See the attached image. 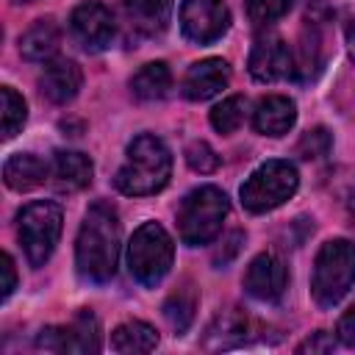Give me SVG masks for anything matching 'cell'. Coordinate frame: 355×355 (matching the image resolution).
Wrapping results in <instances>:
<instances>
[{
	"label": "cell",
	"instance_id": "obj_2",
	"mask_svg": "<svg viewBox=\"0 0 355 355\" xmlns=\"http://www.w3.org/2000/svg\"><path fill=\"white\" fill-rule=\"evenodd\" d=\"M169 172H172V155L166 144L158 136L141 133L128 144L125 164L119 166L114 183L122 194L144 197L161 191L169 180Z\"/></svg>",
	"mask_w": 355,
	"mask_h": 355
},
{
	"label": "cell",
	"instance_id": "obj_30",
	"mask_svg": "<svg viewBox=\"0 0 355 355\" xmlns=\"http://www.w3.org/2000/svg\"><path fill=\"white\" fill-rule=\"evenodd\" d=\"M336 347V341L324 333V330H319V333H313L311 338H305L300 347H297V352H330Z\"/></svg>",
	"mask_w": 355,
	"mask_h": 355
},
{
	"label": "cell",
	"instance_id": "obj_29",
	"mask_svg": "<svg viewBox=\"0 0 355 355\" xmlns=\"http://www.w3.org/2000/svg\"><path fill=\"white\" fill-rule=\"evenodd\" d=\"M336 336L344 347H355V302L341 313L338 319V327H336Z\"/></svg>",
	"mask_w": 355,
	"mask_h": 355
},
{
	"label": "cell",
	"instance_id": "obj_33",
	"mask_svg": "<svg viewBox=\"0 0 355 355\" xmlns=\"http://www.w3.org/2000/svg\"><path fill=\"white\" fill-rule=\"evenodd\" d=\"M17 3H28V0H17Z\"/></svg>",
	"mask_w": 355,
	"mask_h": 355
},
{
	"label": "cell",
	"instance_id": "obj_12",
	"mask_svg": "<svg viewBox=\"0 0 355 355\" xmlns=\"http://www.w3.org/2000/svg\"><path fill=\"white\" fill-rule=\"evenodd\" d=\"M294 72L291 47L280 36H261L250 50V75L261 83L280 80Z\"/></svg>",
	"mask_w": 355,
	"mask_h": 355
},
{
	"label": "cell",
	"instance_id": "obj_28",
	"mask_svg": "<svg viewBox=\"0 0 355 355\" xmlns=\"http://www.w3.org/2000/svg\"><path fill=\"white\" fill-rule=\"evenodd\" d=\"M186 161H189V166L194 172H202V175H208V172H214L219 166V155L205 141H191L186 147Z\"/></svg>",
	"mask_w": 355,
	"mask_h": 355
},
{
	"label": "cell",
	"instance_id": "obj_14",
	"mask_svg": "<svg viewBox=\"0 0 355 355\" xmlns=\"http://www.w3.org/2000/svg\"><path fill=\"white\" fill-rule=\"evenodd\" d=\"M80 83H83L80 67L75 61H69V58L47 61L44 69H42V75H39V92H42V97H47L55 105L69 103L78 94Z\"/></svg>",
	"mask_w": 355,
	"mask_h": 355
},
{
	"label": "cell",
	"instance_id": "obj_5",
	"mask_svg": "<svg viewBox=\"0 0 355 355\" xmlns=\"http://www.w3.org/2000/svg\"><path fill=\"white\" fill-rule=\"evenodd\" d=\"M172 258H175V247H172L169 233L161 225L147 222V225H141L130 236V244H128V269H130V275L141 286L161 283L166 277L169 266H172Z\"/></svg>",
	"mask_w": 355,
	"mask_h": 355
},
{
	"label": "cell",
	"instance_id": "obj_8",
	"mask_svg": "<svg viewBox=\"0 0 355 355\" xmlns=\"http://www.w3.org/2000/svg\"><path fill=\"white\" fill-rule=\"evenodd\" d=\"M42 349L50 352H97L100 349V324L92 311H80L69 324L61 327H44L36 338Z\"/></svg>",
	"mask_w": 355,
	"mask_h": 355
},
{
	"label": "cell",
	"instance_id": "obj_24",
	"mask_svg": "<svg viewBox=\"0 0 355 355\" xmlns=\"http://www.w3.org/2000/svg\"><path fill=\"white\" fill-rule=\"evenodd\" d=\"M247 119V97L241 94H233L227 100H222L214 111H211V125L219 130V133H233L244 125Z\"/></svg>",
	"mask_w": 355,
	"mask_h": 355
},
{
	"label": "cell",
	"instance_id": "obj_19",
	"mask_svg": "<svg viewBox=\"0 0 355 355\" xmlns=\"http://www.w3.org/2000/svg\"><path fill=\"white\" fill-rule=\"evenodd\" d=\"M125 11L130 17V25L144 33L155 36L166 28L172 14V0H125Z\"/></svg>",
	"mask_w": 355,
	"mask_h": 355
},
{
	"label": "cell",
	"instance_id": "obj_26",
	"mask_svg": "<svg viewBox=\"0 0 355 355\" xmlns=\"http://www.w3.org/2000/svg\"><path fill=\"white\" fill-rule=\"evenodd\" d=\"M294 0H247V17L252 25H272L291 11Z\"/></svg>",
	"mask_w": 355,
	"mask_h": 355
},
{
	"label": "cell",
	"instance_id": "obj_23",
	"mask_svg": "<svg viewBox=\"0 0 355 355\" xmlns=\"http://www.w3.org/2000/svg\"><path fill=\"white\" fill-rule=\"evenodd\" d=\"M194 311H197V291L191 288V283L180 286L178 291H172L164 302V319L169 322V327L175 333H186L191 319H194Z\"/></svg>",
	"mask_w": 355,
	"mask_h": 355
},
{
	"label": "cell",
	"instance_id": "obj_21",
	"mask_svg": "<svg viewBox=\"0 0 355 355\" xmlns=\"http://www.w3.org/2000/svg\"><path fill=\"white\" fill-rule=\"evenodd\" d=\"M169 86H172V72L164 61H150L130 78V89L139 100H161L166 97Z\"/></svg>",
	"mask_w": 355,
	"mask_h": 355
},
{
	"label": "cell",
	"instance_id": "obj_10",
	"mask_svg": "<svg viewBox=\"0 0 355 355\" xmlns=\"http://www.w3.org/2000/svg\"><path fill=\"white\" fill-rule=\"evenodd\" d=\"M69 31L75 36V42L92 53L105 50L114 42V17L103 3H80L72 14H69Z\"/></svg>",
	"mask_w": 355,
	"mask_h": 355
},
{
	"label": "cell",
	"instance_id": "obj_22",
	"mask_svg": "<svg viewBox=\"0 0 355 355\" xmlns=\"http://www.w3.org/2000/svg\"><path fill=\"white\" fill-rule=\"evenodd\" d=\"M247 338V316L239 311H225L222 316H216V322L208 327V349H222V347H236L244 344Z\"/></svg>",
	"mask_w": 355,
	"mask_h": 355
},
{
	"label": "cell",
	"instance_id": "obj_9",
	"mask_svg": "<svg viewBox=\"0 0 355 355\" xmlns=\"http://www.w3.org/2000/svg\"><path fill=\"white\" fill-rule=\"evenodd\" d=\"M230 25V11L222 0H183L180 6V31L197 44L216 42Z\"/></svg>",
	"mask_w": 355,
	"mask_h": 355
},
{
	"label": "cell",
	"instance_id": "obj_15",
	"mask_svg": "<svg viewBox=\"0 0 355 355\" xmlns=\"http://www.w3.org/2000/svg\"><path fill=\"white\" fill-rule=\"evenodd\" d=\"M294 119H297V105L288 97H283V94H269V97L258 100V105L252 111V125L263 136H283V133H288Z\"/></svg>",
	"mask_w": 355,
	"mask_h": 355
},
{
	"label": "cell",
	"instance_id": "obj_20",
	"mask_svg": "<svg viewBox=\"0 0 355 355\" xmlns=\"http://www.w3.org/2000/svg\"><path fill=\"white\" fill-rule=\"evenodd\" d=\"M158 347V333L155 327H150L147 322H122L114 333H111V349L122 352V355H136V352H153Z\"/></svg>",
	"mask_w": 355,
	"mask_h": 355
},
{
	"label": "cell",
	"instance_id": "obj_1",
	"mask_svg": "<svg viewBox=\"0 0 355 355\" xmlns=\"http://www.w3.org/2000/svg\"><path fill=\"white\" fill-rule=\"evenodd\" d=\"M119 261V219L108 202H94L75 241V266L80 277L92 283H105L114 277Z\"/></svg>",
	"mask_w": 355,
	"mask_h": 355
},
{
	"label": "cell",
	"instance_id": "obj_4",
	"mask_svg": "<svg viewBox=\"0 0 355 355\" xmlns=\"http://www.w3.org/2000/svg\"><path fill=\"white\" fill-rule=\"evenodd\" d=\"M355 286V241L333 239L322 244L313 261L311 291L313 300L324 308L336 305Z\"/></svg>",
	"mask_w": 355,
	"mask_h": 355
},
{
	"label": "cell",
	"instance_id": "obj_16",
	"mask_svg": "<svg viewBox=\"0 0 355 355\" xmlns=\"http://www.w3.org/2000/svg\"><path fill=\"white\" fill-rule=\"evenodd\" d=\"M53 183L58 191H80L92 183V161L83 153L61 150L53 158Z\"/></svg>",
	"mask_w": 355,
	"mask_h": 355
},
{
	"label": "cell",
	"instance_id": "obj_13",
	"mask_svg": "<svg viewBox=\"0 0 355 355\" xmlns=\"http://www.w3.org/2000/svg\"><path fill=\"white\" fill-rule=\"evenodd\" d=\"M227 80H230V67L222 58H202L189 67L183 78V94L194 103H202L216 97L227 86Z\"/></svg>",
	"mask_w": 355,
	"mask_h": 355
},
{
	"label": "cell",
	"instance_id": "obj_3",
	"mask_svg": "<svg viewBox=\"0 0 355 355\" xmlns=\"http://www.w3.org/2000/svg\"><path fill=\"white\" fill-rule=\"evenodd\" d=\"M227 211H230V202H227L225 191H219L216 186H200V189L189 191L178 208L180 241L189 247L208 244L211 239L219 236Z\"/></svg>",
	"mask_w": 355,
	"mask_h": 355
},
{
	"label": "cell",
	"instance_id": "obj_6",
	"mask_svg": "<svg viewBox=\"0 0 355 355\" xmlns=\"http://www.w3.org/2000/svg\"><path fill=\"white\" fill-rule=\"evenodd\" d=\"M300 186L297 169L288 161H266L261 164L244 183H241V202L247 211L252 214H263L272 211L277 205H283L288 197H294Z\"/></svg>",
	"mask_w": 355,
	"mask_h": 355
},
{
	"label": "cell",
	"instance_id": "obj_17",
	"mask_svg": "<svg viewBox=\"0 0 355 355\" xmlns=\"http://www.w3.org/2000/svg\"><path fill=\"white\" fill-rule=\"evenodd\" d=\"M47 178V164L33 153H14L3 164V180L14 191H31Z\"/></svg>",
	"mask_w": 355,
	"mask_h": 355
},
{
	"label": "cell",
	"instance_id": "obj_31",
	"mask_svg": "<svg viewBox=\"0 0 355 355\" xmlns=\"http://www.w3.org/2000/svg\"><path fill=\"white\" fill-rule=\"evenodd\" d=\"M0 272H3L0 294H3V300H6V297L14 291V286H17V272H14V261H11L8 252H3V258H0Z\"/></svg>",
	"mask_w": 355,
	"mask_h": 355
},
{
	"label": "cell",
	"instance_id": "obj_32",
	"mask_svg": "<svg viewBox=\"0 0 355 355\" xmlns=\"http://www.w3.org/2000/svg\"><path fill=\"white\" fill-rule=\"evenodd\" d=\"M347 47H349V55L355 58V19L347 25Z\"/></svg>",
	"mask_w": 355,
	"mask_h": 355
},
{
	"label": "cell",
	"instance_id": "obj_11",
	"mask_svg": "<svg viewBox=\"0 0 355 355\" xmlns=\"http://www.w3.org/2000/svg\"><path fill=\"white\" fill-rule=\"evenodd\" d=\"M288 283V272L283 266V261L272 252H261L250 261L247 272H244V288L250 297L261 300V302H277L286 291Z\"/></svg>",
	"mask_w": 355,
	"mask_h": 355
},
{
	"label": "cell",
	"instance_id": "obj_18",
	"mask_svg": "<svg viewBox=\"0 0 355 355\" xmlns=\"http://www.w3.org/2000/svg\"><path fill=\"white\" fill-rule=\"evenodd\" d=\"M61 31L53 19H36L19 39V53L28 61H50L58 53Z\"/></svg>",
	"mask_w": 355,
	"mask_h": 355
},
{
	"label": "cell",
	"instance_id": "obj_7",
	"mask_svg": "<svg viewBox=\"0 0 355 355\" xmlns=\"http://www.w3.org/2000/svg\"><path fill=\"white\" fill-rule=\"evenodd\" d=\"M61 208L50 200H39V202H31L19 211L17 216V233H19V244L28 255V261L33 266H42L55 244H58V236H61Z\"/></svg>",
	"mask_w": 355,
	"mask_h": 355
},
{
	"label": "cell",
	"instance_id": "obj_27",
	"mask_svg": "<svg viewBox=\"0 0 355 355\" xmlns=\"http://www.w3.org/2000/svg\"><path fill=\"white\" fill-rule=\"evenodd\" d=\"M333 147V139L324 128H313L308 133H302V139L297 141V155L305 158V161H313V158H324Z\"/></svg>",
	"mask_w": 355,
	"mask_h": 355
},
{
	"label": "cell",
	"instance_id": "obj_25",
	"mask_svg": "<svg viewBox=\"0 0 355 355\" xmlns=\"http://www.w3.org/2000/svg\"><path fill=\"white\" fill-rule=\"evenodd\" d=\"M0 111H3V139L17 136V130L25 125L28 111H25V100L11 86L0 89Z\"/></svg>",
	"mask_w": 355,
	"mask_h": 355
}]
</instances>
